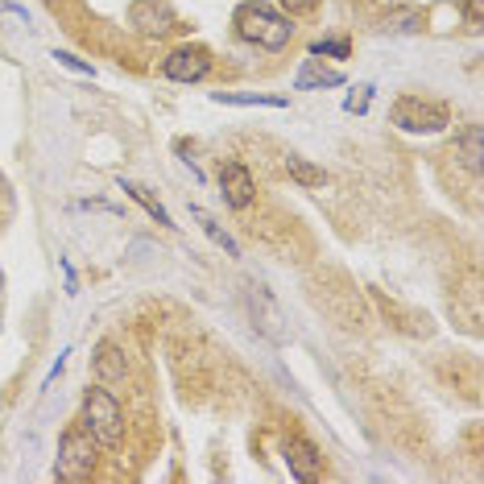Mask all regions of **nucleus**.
<instances>
[{
	"instance_id": "1",
	"label": "nucleus",
	"mask_w": 484,
	"mask_h": 484,
	"mask_svg": "<svg viewBox=\"0 0 484 484\" xmlns=\"http://www.w3.org/2000/svg\"><path fill=\"white\" fill-rule=\"evenodd\" d=\"M232 25L245 41L261 46V50H286L290 38H294V25H290L286 13H278L265 0H245L237 13H232Z\"/></svg>"
},
{
	"instance_id": "2",
	"label": "nucleus",
	"mask_w": 484,
	"mask_h": 484,
	"mask_svg": "<svg viewBox=\"0 0 484 484\" xmlns=\"http://www.w3.org/2000/svg\"><path fill=\"white\" fill-rule=\"evenodd\" d=\"M79 423L95 435V444L100 447H121L124 444V410L116 402L108 385H95V390L83 393V414Z\"/></svg>"
},
{
	"instance_id": "3",
	"label": "nucleus",
	"mask_w": 484,
	"mask_h": 484,
	"mask_svg": "<svg viewBox=\"0 0 484 484\" xmlns=\"http://www.w3.org/2000/svg\"><path fill=\"white\" fill-rule=\"evenodd\" d=\"M390 121L402 133H444L452 124V108L444 100H426V95H402V100H393Z\"/></svg>"
},
{
	"instance_id": "4",
	"label": "nucleus",
	"mask_w": 484,
	"mask_h": 484,
	"mask_svg": "<svg viewBox=\"0 0 484 484\" xmlns=\"http://www.w3.org/2000/svg\"><path fill=\"white\" fill-rule=\"evenodd\" d=\"M95 435L87 431L83 423H71L67 431H62L58 439V476H67V480H83V476L95 472V460H100V452H95Z\"/></svg>"
},
{
	"instance_id": "5",
	"label": "nucleus",
	"mask_w": 484,
	"mask_h": 484,
	"mask_svg": "<svg viewBox=\"0 0 484 484\" xmlns=\"http://www.w3.org/2000/svg\"><path fill=\"white\" fill-rule=\"evenodd\" d=\"M211 50L207 46H178V50H170L162 58V75L175 83H199L211 75Z\"/></svg>"
},
{
	"instance_id": "6",
	"label": "nucleus",
	"mask_w": 484,
	"mask_h": 484,
	"mask_svg": "<svg viewBox=\"0 0 484 484\" xmlns=\"http://www.w3.org/2000/svg\"><path fill=\"white\" fill-rule=\"evenodd\" d=\"M220 195L232 211H248L257 199V183L248 175L245 162H220Z\"/></svg>"
},
{
	"instance_id": "7",
	"label": "nucleus",
	"mask_w": 484,
	"mask_h": 484,
	"mask_svg": "<svg viewBox=\"0 0 484 484\" xmlns=\"http://www.w3.org/2000/svg\"><path fill=\"white\" fill-rule=\"evenodd\" d=\"M282 455H286V468L294 480L310 484V480H319L323 476V455L319 447L310 444V439H302V435H286L282 439Z\"/></svg>"
},
{
	"instance_id": "8",
	"label": "nucleus",
	"mask_w": 484,
	"mask_h": 484,
	"mask_svg": "<svg viewBox=\"0 0 484 484\" xmlns=\"http://www.w3.org/2000/svg\"><path fill=\"white\" fill-rule=\"evenodd\" d=\"M129 21L145 38H166V33L175 30V13H170L166 0H137L133 9H129Z\"/></svg>"
},
{
	"instance_id": "9",
	"label": "nucleus",
	"mask_w": 484,
	"mask_h": 484,
	"mask_svg": "<svg viewBox=\"0 0 484 484\" xmlns=\"http://www.w3.org/2000/svg\"><path fill=\"white\" fill-rule=\"evenodd\" d=\"M92 369L95 377H100V385H121L124 377H129V361H124V352L116 348V344H95L92 352Z\"/></svg>"
},
{
	"instance_id": "10",
	"label": "nucleus",
	"mask_w": 484,
	"mask_h": 484,
	"mask_svg": "<svg viewBox=\"0 0 484 484\" xmlns=\"http://www.w3.org/2000/svg\"><path fill=\"white\" fill-rule=\"evenodd\" d=\"M340 83H344L340 71L323 67V62L310 54V58H302V71H299V79H294V87H299V92H323V87H340Z\"/></svg>"
},
{
	"instance_id": "11",
	"label": "nucleus",
	"mask_w": 484,
	"mask_h": 484,
	"mask_svg": "<svg viewBox=\"0 0 484 484\" xmlns=\"http://www.w3.org/2000/svg\"><path fill=\"white\" fill-rule=\"evenodd\" d=\"M191 216H195V224L207 232V240H211V245H220V248H224V253H228V257H240V245H237V240H232V237H228L224 228L216 224V220L207 216L203 207H191Z\"/></svg>"
},
{
	"instance_id": "12",
	"label": "nucleus",
	"mask_w": 484,
	"mask_h": 484,
	"mask_svg": "<svg viewBox=\"0 0 484 484\" xmlns=\"http://www.w3.org/2000/svg\"><path fill=\"white\" fill-rule=\"evenodd\" d=\"M216 103H240V108H286L282 95H253V92H216Z\"/></svg>"
},
{
	"instance_id": "13",
	"label": "nucleus",
	"mask_w": 484,
	"mask_h": 484,
	"mask_svg": "<svg viewBox=\"0 0 484 484\" xmlns=\"http://www.w3.org/2000/svg\"><path fill=\"white\" fill-rule=\"evenodd\" d=\"M286 170H290V178H294L299 186H323L327 183V175H323L319 166H310L307 157H299V154L286 157Z\"/></svg>"
},
{
	"instance_id": "14",
	"label": "nucleus",
	"mask_w": 484,
	"mask_h": 484,
	"mask_svg": "<svg viewBox=\"0 0 484 484\" xmlns=\"http://www.w3.org/2000/svg\"><path fill=\"white\" fill-rule=\"evenodd\" d=\"M121 186H124V191H129V195H133L137 203H141L145 211H149V216H154V220H157V224H162V228H178L175 220H170V211H166V207L157 203V199L149 195V191H145V186H137V183H121Z\"/></svg>"
},
{
	"instance_id": "15",
	"label": "nucleus",
	"mask_w": 484,
	"mask_h": 484,
	"mask_svg": "<svg viewBox=\"0 0 484 484\" xmlns=\"http://www.w3.org/2000/svg\"><path fill=\"white\" fill-rule=\"evenodd\" d=\"M480 124H468V133H464V162L472 166V170H480L484 162V145H480Z\"/></svg>"
},
{
	"instance_id": "16",
	"label": "nucleus",
	"mask_w": 484,
	"mask_h": 484,
	"mask_svg": "<svg viewBox=\"0 0 484 484\" xmlns=\"http://www.w3.org/2000/svg\"><path fill=\"white\" fill-rule=\"evenodd\" d=\"M310 54H327V58H348L352 54V41L348 38H319L310 46Z\"/></svg>"
},
{
	"instance_id": "17",
	"label": "nucleus",
	"mask_w": 484,
	"mask_h": 484,
	"mask_svg": "<svg viewBox=\"0 0 484 484\" xmlns=\"http://www.w3.org/2000/svg\"><path fill=\"white\" fill-rule=\"evenodd\" d=\"M385 30H393V33H414V30H418V13H393V17H385Z\"/></svg>"
},
{
	"instance_id": "18",
	"label": "nucleus",
	"mask_w": 484,
	"mask_h": 484,
	"mask_svg": "<svg viewBox=\"0 0 484 484\" xmlns=\"http://www.w3.org/2000/svg\"><path fill=\"white\" fill-rule=\"evenodd\" d=\"M369 103H372V87L369 83H361V87L344 100V108H348V112H369Z\"/></svg>"
},
{
	"instance_id": "19",
	"label": "nucleus",
	"mask_w": 484,
	"mask_h": 484,
	"mask_svg": "<svg viewBox=\"0 0 484 484\" xmlns=\"http://www.w3.org/2000/svg\"><path fill=\"white\" fill-rule=\"evenodd\" d=\"M282 9H286L290 17H302V13H315V9H319V0H282Z\"/></svg>"
},
{
	"instance_id": "20",
	"label": "nucleus",
	"mask_w": 484,
	"mask_h": 484,
	"mask_svg": "<svg viewBox=\"0 0 484 484\" xmlns=\"http://www.w3.org/2000/svg\"><path fill=\"white\" fill-rule=\"evenodd\" d=\"M54 58H58L62 67H71V71H79V75H92V67H87V62H79L75 54H67V50H54Z\"/></svg>"
},
{
	"instance_id": "21",
	"label": "nucleus",
	"mask_w": 484,
	"mask_h": 484,
	"mask_svg": "<svg viewBox=\"0 0 484 484\" xmlns=\"http://www.w3.org/2000/svg\"><path fill=\"white\" fill-rule=\"evenodd\" d=\"M464 13H468V25H472V30H480V21H484V0H468Z\"/></svg>"
},
{
	"instance_id": "22",
	"label": "nucleus",
	"mask_w": 484,
	"mask_h": 484,
	"mask_svg": "<svg viewBox=\"0 0 484 484\" xmlns=\"http://www.w3.org/2000/svg\"><path fill=\"white\" fill-rule=\"evenodd\" d=\"M9 216V186H4V178H0V220Z\"/></svg>"
},
{
	"instance_id": "23",
	"label": "nucleus",
	"mask_w": 484,
	"mask_h": 484,
	"mask_svg": "<svg viewBox=\"0 0 484 484\" xmlns=\"http://www.w3.org/2000/svg\"><path fill=\"white\" fill-rule=\"evenodd\" d=\"M46 4H54V0H46Z\"/></svg>"
}]
</instances>
